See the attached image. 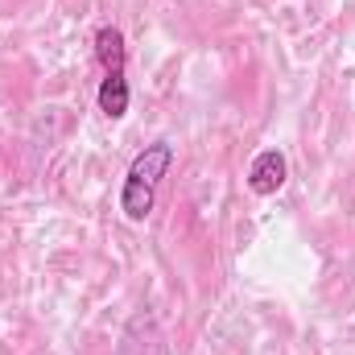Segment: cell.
<instances>
[{"label":"cell","instance_id":"cell-1","mask_svg":"<svg viewBox=\"0 0 355 355\" xmlns=\"http://www.w3.org/2000/svg\"><path fill=\"white\" fill-rule=\"evenodd\" d=\"M170 166H174V145L170 141H153V145H145L132 157L124 190H120V211H124L128 223H145L149 219V211L157 202V186L170 174Z\"/></svg>","mask_w":355,"mask_h":355},{"label":"cell","instance_id":"cell-4","mask_svg":"<svg viewBox=\"0 0 355 355\" xmlns=\"http://www.w3.org/2000/svg\"><path fill=\"white\" fill-rule=\"evenodd\" d=\"M95 54H99L103 71H124V62H128L124 33H120L116 25H99V29H95Z\"/></svg>","mask_w":355,"mask_h":355},{"label":"cell","instance_id":"cell-3","mask_svg":"<svg viewBox=\"0 0 355 355\" xmlns=\"http://www.w3.org/2000/svg\"><path fill=\"white\" fill-rule=\"evenodd\" d=\"M128 103H132V91L124 71H103V83H99V112L107 120H124L128 116Z\"/></svg>","mask_w":355,"mask_h":355},{"label":"cell","instance_id":"cell-2","mask_svg":"<svg viewBox=\"0 0 355 355\" xmlns=\"http://www.w3.org/2000/svg\"><path fill=\"white\" fill-rule=\"evenodd\" d=\"M285 178H289V166H285V153H281V149L257 153L252 166H248V186H252V194H277V190L285 186Z\"/></svg>","mask_w":355,"mask_h":355}]
</instances>
